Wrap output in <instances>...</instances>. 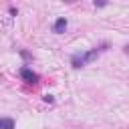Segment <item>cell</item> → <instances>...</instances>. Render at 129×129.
Segmentation results:
<instances>
[{"instance_id":"obj_2","label":"cell","mask_w":129,"mask_h":129,"mask_svg":"<svg viewBox=\"0 0 129 129\" xmlns=\"http://www.w3.org/2000/svg\"><path fill=\"white\" fill-rule=\"evenodd\" d=\"M67 26H69V20H67L64 16H58V18L54 20V24H52V32H54V34H62V32L67 30Z\"/></svg>"},{"instance_id":"obj_3","label":"cell","mask_w":129,"mask_h":129,"mask_svg":"<svg viewBox=\"0 0 129 129\" xmlns=\"http://www.w3.org/2000/svg\"><path fill=\"white\" fill-rule=\"evenodd\" d=\"M71 64H73V69H81V67H85V64H87L85 52H75V54L71 56Z\"/></svg>"},{"instance_id":"obj_6","label":"cell","mask_w":129,"mask_h":129,"mask_svg":"<svg viewBox=\"0 0 129 129\" xmlns=\"http://www.w3.org/2000/svg\"><path fill=\"white\" fill-rule=\"evenodd\" d=\"M42 99H44V103H52V101H54V97H52V95H44Z\"/></svg>"},{"instance_id":"obj_8","label":"cell","mask_w":129,"mask_h":129,"mask_svg":"<svg viewBox=\"0 0 129 129\" xmlns=\"http://www.w3.org/2000/svg\"><path fill=\"white\" fill-rule=\"evenodd\" d=\"M125 52H127V54H129V44H127V46H125Z\"/></svg>"},{"instance_id":"obj_1","label":"cell","mask_w":129,"mask_h":129,"mask_svg":"<svg viewBox=\"0 0 129 129\" xmlns=\"http://www.w3.org/2000/svg\"><path fill=\"white\" fill-rule=\"evenodd\" d=\"M20 79L24 81V83H38V75L32 71V69H28V67H22L20 69Z\"/></svg>"},{"instance_id":"obj_7","label":"cell","mask_w":129,"mask_h":129,"mask_svg":"<svg viewBox=\"0 0 129 129\" xmlns=\"http://www.w3.org/2000/svg\"><path fill=\"white\" fill-rule=\"evenodd\" d=\"M93 4H95V8H103V6H107V2H97V0H95Z\"/></svg>"},{"instance_id":"obj_5","label":"cell","mask_w":129,"mask_h":129,"mask_svg":"<svg viewBox=\"0 0 129 129\" xmlns=\"http://www.w3.org/2000/svg\"><path fill=\"white\" fill-rule=\"evenodd\" d=\"M8 12H10V16H16V14H18V8H14V6H10V8H8Z\"/></svg>"},{"instance_id":"obj_4","label":"cell","mask_w":129,"mask_h":129,"mask_svg":"<svg viewBox=\"0 0 129 129\" xmlns=\"http://www.w3.org/2000/svg\"><path fill=\"white\" fill-rule=\"evenodd\" d=\"M14 119H10V117H2L0 119V129H14Z\"/></svg>"}]
</instances>
